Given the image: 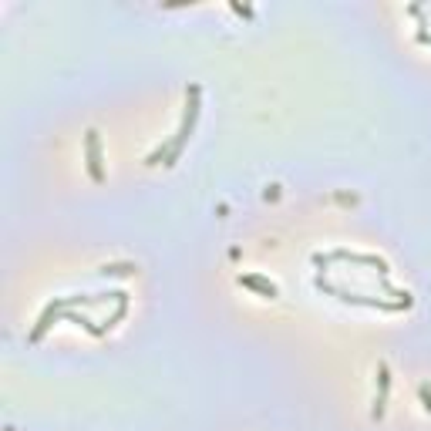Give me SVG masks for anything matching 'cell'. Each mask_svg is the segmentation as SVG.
Segmentation results:
<instances>
[{"label": "cell", "mask_w": 431, "mask_h": 431, "mask_svg": "<svg viewBox=\"0 0 431 431\" xmlns=\"http://www.w3.org/2000/svg\"><path fill=\"white\" fill-rule=\"evenodd\" d=\"M199 111H202V88H199V85H189V88H185V115H182V125H179L175 139L165 145V162H162V165H169V169H172V165L179 162V155H182L185 142L192 139V132H196Z\"/></svg>", "instance_id": "cell-1"}, {"label": "cell", "mask_w": 431, "mask_h": 431, "mask_svg": "<svg viewBox=\"0 0 431 431\" xmlns=\"http://www.w3.org/2000/svg\"><path fill=\"white\" fill-rule=\"evenodd\" d=\"M85 165H88L92 182H105V165H101V139H98V132H94V128H88V132H85Z\"/></svg>", "instance_id": "cell-2"}, {"label": "cell", "mask_w": 431, "mask_h": 431, "mask_svg": "<svg viewBox=\"0 0 431 431\" xmlns=\"http://www.w3.org/2000/svg\"><path fill=\"white\" fill-rule=\"evenodd\" d=\"M58 317H64V300H61V296H58V300H51V304L44 307V313L37 317V323H34V330L27 334V340H31V344H41V340H44V334L54 327V320H58Z\"/></svg>", "instance_id": "cell-3"}, {"label": "cell", "mask_w": 431, "mask_h": 431, "mask_svg": "<svg viewBox=\"0 0 431 431\" xmlns=\"http://www.w3.org/2000/svg\"><path fill=\"white\" fill-rule=\"evenodd\" d=\"M387 394H391V368L385 361L377 364V394H374V408H370V418L381 421L387 411Z\"/></svg>", "instance_id": "cell-4"}, {"label": "cell", "mask_w": 431, "mask_h": 431, "mask_svg": "<svg viewBox=\"0 0 431 431\" xmlns=\"http://www.w3.org/2000/svg\"><path fill=\"white\" fill-rule=\"evenodd\" d=\"M236 283H239V287H246V290H256L260 296H266V300H273V296L280 293L277 283H270V280L260 277V273H239V277H236Z\"/></svg>", "instance_id": "cell-5"}, {"label": "cell", "mask_w": 431, "mask_h": 431, "mask_svg": "<svg viewBox=\"0 0 431 431\" xmlns=\"http://www.w3.org/2000/svg\"><path fill=\"white\" fill-rule=\"evenodd\" d=\"M98 273L101 277H128V273H139V266L135 263H105Z\"/></svg>", "instance_id": "cell-6"}, {"label": "cell", "mask_w": 431, "mask_h": 431, "mask_svg": "<svg viewBox=\"0 0 431 431\" xmlns=\"http://www.w3.org/2000/svg\"><path fill=\"white\" fill-rule=\"evenodd\" d=\"M418 398H421V404H425V411L431 415V385L425 381V385H418Z\"/></svg>", "instance_id": "cell-7"}]
</instances>
